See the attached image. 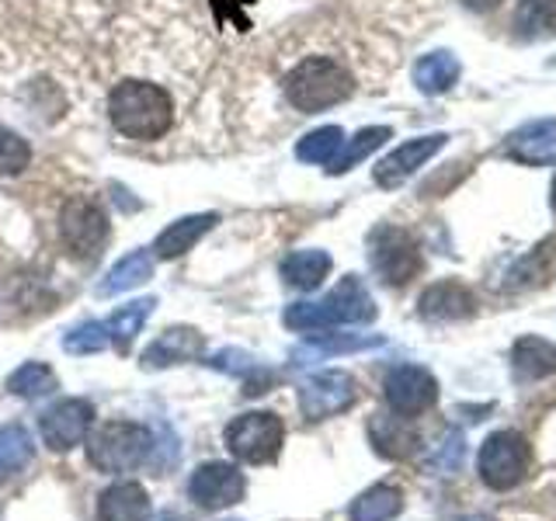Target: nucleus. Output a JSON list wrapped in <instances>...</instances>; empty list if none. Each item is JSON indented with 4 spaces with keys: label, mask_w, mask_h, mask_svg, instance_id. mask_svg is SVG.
Returning <instances> with one entry per match:
<instances>
[{
    "label": "nucleus",
    "mask_w": 556,
    "mask_h": 521,
    "mask_svg": "<svg viewBox=\"0 0 556 521\" xmlns=\"http://www.w3.org/2000/svg\"><path fill=\"white\" fill-rule=\"evenodd\" d=\"M109 118L126 139L153 143V139H161L170 129L174 101L164 87L150 80H122L109 94Z\"/></svg>",
    "instance_id": "1"
},
{
    "label": "nucleus",
    "mask_w": 556,
    "mask_h": 521,
    "mask_svg": "<svg viewBox=\"0 0 556 521\" xmlns=\"http://www.w3.org/2000/svg\"><path fill=\"white\" fill-rule=\"evenodd\" d=\"M286 101L295 112L317 115L334 109V104L348 101L355 94V77L344 63L330 56H306L286 74Z\"/></svg>",
    "instance_id": "2"
},
{
    "label": "nucleus",
    "mask_w": 556,
    "mask_h": 521,
    "mask_svg": "<svg viewBox=\"0 0 556 521\" xmlns=\"http://www.w3.org/2000/svg\"><path fill=\"white\" fill-rule=\"evenodd\" d=\"M376 320V303L362 278L348 275L330 289L320 303H295L286 309V327L303 330V334H317V330L344 327V323H369Z\"/></svg>",
    "instance_id": "3"
},
{
    "label": "nucleus",
    "mask_w": 556,
    "mask_h": 521,
    "mask_svg": "<svg viewBox=\"0 0 556 521\" xmlns=\"http://www.w3.org/2000/svg\"><path fill=\"white\" fill-rule=\"evenodd\" d=\"M153 445V434L143 424L129 421H104L91 439H87V459H91L101 473H126L147 459Z\"/></svg>",
    "instance_id": "4"
},
{
    "label": "nucleus",
    "mask_w": 556,
    "mask_h": 521,
    "mask_svg": "<svg viewBox=\"0 0 556 521\" xmlns=\"http://www.w3.org/2000/svg\"><path fill=\"white\" fill-rule=\"evenodd\" d=\"M60 240L77 260H91L109 240V213L91 195H74L60 208Z\"/></svg>",
    "instance_id": "5"
},
{
    "label": "nucleus",
    "mask_w": 556,
    "mask_h": 521,
    "mask_svg": "<svg viewBox=\"0 0 556 521\" xmlns=\"http://www.w3.org/2000/svg\"><path fill=\"white\" fill-rule=\"evenodd\" d=\"M286 439V428L275 414L257 410V414H243L226 428V448L233 452L240 462L248 466H265L278 456Z\"/></svg>",
    "instance_id": "6"
},
{
    "label": "nucleus",
    "mask_w": 556,
    "mask_h": 521,
    "mask_svg": "<svg viewBox=\"0 0 556 521\" xmlns=\"http://www.w3.org/2000/svg\"><path fill=\"white\" fill-rule=\"evenodd\" d=\"M480 480L494 491H511L529 473V442L518 431H497L480 448Z\"/></svg>",
    "instance_id": "7"
},
{
    "label": "nucleus",
    "mask_w": 556,
    "mask_h": 521,
    "mask_svg": "<svg viewBox=\"0 0 556 521\" xmlns=\"http://www.w3.org/2000/svg\"><path fill=\"white\" fill-rule=\"evenodd\" d=\"M372 268L387 285H407L421 271V247L400 226H379L369 243Z\"/></svg>",
    "instance_id": "8"
},
{
    "label": "nucleus",
    "mask_w": 556,
    "mask_h": 521,
    "mask_svg": "<svg viewBox=\"0 0 556 521\" xmlns=\"http://www.w3.org/2000/svg\"><path fill=\"white\" fill-rule=\"evenodd\" d=\"M382 390H387L390 410L400 417L425 414L439 399V382L421 365H396V369H390L387 382H382Z\"/></svg>",
    "instance_id": "9"
},
{
    "label": "nucleus",
    "mask_w": 556,
    "mask_h": 521,
    "mask_svg": "<svg viewBox=\"0 0 556 521\" xmlns=\"http://www.w3.org/2000/svg\"><path fill=\"white\" fill-rule=\"evenodd\" d=\"M352 404H355V379L341 369L317 372L300 386V410H303V417H309V421L334 417Z\"/></svg>",
    "instance_id": "10"
},
{
    "label": "nucleus",
    "mask_w": 556,
    "mask_h": 521,
    "mask_svg": "<svg viewBox=\"0 0 556 521\" xmlns=\"http://www.w3.org/2000/svg\"><path fill=\"white\" fill-rule=\"evenodd\" d=\"M188 497L199 508H230L243 497V473L230 462H205L191 473Z\"/></svg>",
    "instance_id": "11"
},
{
    "label": "nucleus",
    "mask_w": 556,
    "mask_h": 521,
    "mask_svg": "<svg viewBox=\"0 0 556 521\" xmlns=\"http://www.w3.org/2000/svg\"><path fill=\"white\" fill-rule=\"evenodd\" d=\"M94 424V407L87 399H60L42 414V439L52 452H66L87 439Z\"/></svg>",
    "instance_id": "12"
},
{
    "label": "nucleus",
    "mask_w": 556,
    "mask_h": 521,
    "mask_svg": "<svg viewBox=\"0 0 556 521\" xmlns=\"http://www.w3.org/2000/svg\"><path fill=\"white\" fill-rule=\"evenodd\" d=\"M445 147V136L442 132H431L421 139H407L404 147H396L390 156H382L376 164V185L379 188H400L410 174L421 170L434 153Z\"/></svg>",
    "instance_id": "13"
},
{
    "label": "nucleus",
    "mask_w": 556,
    "mask_h": 521,
    "mask_svg": "<svg viewBox=\"0 0 556 521\" xmlns=\"http://www.w3.org/2000/svg\"><path fill=\"white\" fill-rule=\"evenodd\" d=\"M504 156L515 164L549 167L556 164V118H535L504 139Z\"/></svg>",
    "instance_id": "14"
},
{
    "label": "nucleus",
    "mask_w": 556,
    "mask_h": 521,
    "mask_svg": "<svg viewBox=\"0 0 556 521\" xmlns=\"http://www.w3.org/2000/svg\"><path fill=\"white\" fill-rule=\"evenodd\" d=\"M205 352V338L195 327H170L143 352V369H167V365L191 361Z\"/></svg>",
    "instance_id": "15"
},
{
    "label": "nucleus",
    "mask_w": 556,
    "mask_h": 521,
    "mask_svg": "<svg viewBox=\"0 0 556 521\" xmlns=\"http://www.w3.org/2000/svg\"><path fill=\"white\" fill-rule=\"evenodd\" d=\"M219 223L216 213H195V216H181V219H174L167 230L153 240V254L161 257V260H174V257H181L188 254L195 243L213 230V226Z\"/></svg>",
    "instance_id": "16"
},
{
    "label": "nucleus",
    "mask_w": 556,
    "mask_h": 521,
    "mask_svg": "<svg viewBox=\"0 0 556 521\" xmlns=\"http://www.w3.org/2000/svg\"><path fill=\"white\" fill-rule=\"evenodd\" d=\"M101 521H150V497L139 483H112L98 500Z\"/></svg>",
    "instance_id": "17"
},
{
    "label": "nucleus",
    "mask_w": 556,
    "mask_h": 521,
    "mask_svg": "<svg viewBox=\"0 0 556 521\" xmlns=\"http://www.w3.org/2000/svg\"><path fill=\"white\" fill-rule=\"evenodd\" d=\"M382 338L379 334H309L306 344H300L292 352L295 365H309L330 355H352V352H365V347H379Z\"/></svg>",
    "instance_id": "18"
},
{
    "label": "nucleus",
    "mask_w": 556,
    "mask_h": 521,
    "mask_svg": "<svg viewBox=\"0 0 556 521\" xmlns=\"http://www.w3.org/2000/svg\"><path fill=\"white\" fill-rule=\"evenodd\" d=\"M417 306H421V317L428 320H459L473 313L477 300H473V292L459 282H439L421 295Z\"/></svg>",
    "instance_id": "19"
},
{
    "label": "nucleus",
    "mask_w": 556,
    "mask_h": 521,
    "mask_svg": "<svg viewBox=\"0 0 556 521\" xmlns=\"http://www.w3.org/2000/svg\"><path fill=\"white\" fill-rule=\"evenodd\" d=\"M369 434H372L376 452L387 459H407L417 448V434L407 428V417H400V414H393V417L376 414L369 421Z\"/></svg>",
    "instance_id": "20"
},
{
    "label": "nucleus",
    "mask_w": 556,
    "mask_h": 521,
    "mask_svg": "<svg viewBox=\"0 0 556 521\" xmlns=\"http://www.w3.org/2000/svg\"><path fill=\"white\" fill-rule=\"evenodd\" d=\"M459 60L452 52H428L414 63V84L421 94H445L459 80Z\"/></svg>",
    "instance_id": "21"
},
{
    "label": "nucleus",
    "mask_w": 556,
    "mask_h": 521,
    "mask_svg": "<svg viewBox=\"0 0 556 521\" xmlns=\"http://www.w3.org/2000/svg\"><path fill=\"white\" fill-rule=\"evenodd\" d=\"M334 268L327 251H295L282 260V278L300 292H313Z\"/></svg>",
    "instance_id": "22"
},
{
    "label": "nucleus",
    "mask_w": 556,
    "mask_h": 521,
    "mask_svg": "<svg viewBox=\"0 0 556 521\" xmlns=\"http://www.w3.org/2000/svg\"><path fill=\"white\" fill-rule=\"evenodd\" d=\"M511 365L518 379H546L556 372V344L546 338H521L511 352Z\"/></svg>",
    "instance_id": "23"
},
{
    "label": "nucleus",
    "mask_w": 556,
    "mask_h": 521,
    "mask_svg": "<svg viewBox=\"0 0 556 521\" xmlns=\"http://www.w3.org/2000/svg\"><path fill=\"white\" fill-rule=\"evenodd\" d=\"M153 278V254L150 251H132L118 260V265L104 275V282L98 285L101 295H118V292H129L136 285H143Z\"/></svg>",
    "instance_id": "24"
},
{
    "label": "nucleus",
    "mask_w": 556,
    "mask_h": 521,
    "mask_svg": "<svg viewBox=\"0 0 556 521\" xmlns=\"http://www.w3.org/2000/svg\"><path fill=\"white\" fill-rule=\"evenodd\" d=\"M518 39H553L556 35V0H521L515 8Z\"/></svg>",
    "instance_id": "25"
},
{
    "label": "nucleus",
    "mask_w": 556,
    "mask_h": 521,
    "mask_svg": "<svg viewBox=\"0 0 556 521\" xmlns=\"http://www.w3.org/2000/svg\"><path fill=\"white\" fill-rule=\"evenodd\" d=\"M153 306H156V300H136V303L112 313L109 323H104V330H109V341L118 347V352H129V344L136 341L139 330H143Z\"/></svg>",
    "instance_id": "26"
},
{
    "label": "nucleus",
    "mask_w": 556,
    "mask_h": 521,
    "mask_svg": "<svg viewBox=\"0 0 556 521\" xmlns=\"http://www.w3.org/2000/svg\"><path fill=\"white\" fill-rule=\"evenodd\" d=\"M400 508H404L400 491H393V486H372V491H365L352 504L348 518L352 521H393L400 514Z\"/></svg>",
    "instance_id": "27"
},
{
    "label": "nucleus",
    "mask_w": 556,
    "mask_h": 521,
    "mask_svg": "<svg viewBox=\"0 0 556 521\" xmlns=\"http://www.w3.org/2000/svg\"><path fill=\"white\" fill-rule=\"evenodd\" d=\"M390 136H393V132H390L387 126H369V129L355 132V136H352V143H344V147L338 150L334 161L327 164V170H330V174H348L355 164H362L372 150H379L382 143H387Z\"/></svg>",
    "instance_id": "28"
},
{
    "label": "nucleus",
    "mask_w": 556,
    "mask_h": 521,
    "mask_svg": "<svg viewBox=\"0 0 556 521\" xmlns=\"http://www.w3.org/2000/svg\"><path fill=\"white\" fill-rule=\"evenodd\" d=\"M35 456L31 434L22 424H4L0 428V480L25 469Z\"/></svg>",
    "instance_id": "29"
},
{
    "label": "nucleus",
    "mask_w": 556,
    "mask_h": 521,
    "mask_svg": "<svg viewBox=\"0 0 556 521\" xmlns=\"http://www.w3.org/2000/svg\"><path fill=\"white\" fill-rule=\"evenodd\" d=\"M556 275V240H543L535 251H529L511 271L515 285H543Z\"/></svg>",
    "instance_id": "30"
},
{
    "label": "nucleus",
    "mask_w": 556,
    "mask_h": 521,
    "mask_svg": "<svg viewBox=\"0 0 556 521\" xmlns=\"http://www.w3.org/2000/svg\"><path fill=\"white\" fill-rule=\"evenodd\" d=\"M341 147H344V132L338 126H324L295 143V156H300L303 164H330Z\"/></svg>",
    "instance_id": "31"
},
{
    "label": "nucleus",
    "mask_w": 556,
    "mask_h": 521,
    "mask_svg": "<svg viewBox=\"0 0 556 521\" xmlns=\"http://www.w3.org/2000/svg\"><path fill=\"white\" fill-rule=\"evenodd\" d=\"M8 390H11L14 396L35 399V396H46V393L56 390V379H52V372L46 369L42 361H28V365H22L17 372H11Z\"/></svg>",
    "instance_id": "32"
},
{
    "label": "nucleus",
    "mask_w": 556,
    "mask_h": 521,
    "mask_svg": "<svg viewBox=\"0 0 556 521\" xmlns=\"http://www.w3.org/2000/svg\"><path fill=\"white\" fill-rule=\"evenodd\" d=\"M109 344H112L109 330H104V323H94V320L80 323L77 330H70V334L63 338V347H66L70 355H98Z\"/></svg>",
    "instance_id": "33"
},
{
    "label": "nucleus",
    "mask_w": 556,
    "mask_h": 521,
    "mask_svg": "<svg viewBox=\"0 0 556 521\" xmlns=\"http://www.w3.org/2000/svg\"><path fill=\"white\" fill-rule=\"evenodd\" d=\"M28 161H31L28 139L0 129V174H22L28 167Z\"/></svg>",
    "instance_id": "34"
},
{
    "label": "nucleus",
    "mask_w": 556,
    "mask_h": 521,
    "mask_svg": "<svg viewBox=\"0 0 556 521\" xmlns=\"http://www.w3.org/2000/svg\"><path fill=\"white\" fill-rule=\"evenodd\" d=\"M205 365H213V369L230 372V376H251V372H257L254 358H251L248 352H237V347H226V352L213 355Z\"/></svg>",
    "instance_id": "35"
},
{
    "label": "nucleus",
    "mask_w": 556,
    "mask_h": 521,
    "mask_svg": "<svg viewBox=\"0 0 556 521\" xmlns=\"http://www.w3.org/2000/svg\"><path fill=\"white\" fill-rule=\"evenodd\" d=\"M463 434L459 431H448V442H442L439 448H434L431 456V469H456L459 459H463Z\"/></svg>",
    "instance_id": "36"
},
{
    "label": "nucleus",
    "mask_w": 556,
    "mask_h": 521,
    "mask_svg": "<svg viewBox=\"0 0 556 521\" xmlns=\"http://www.w3.org/2000/svg\"><path fill=\"white\" fill-rule=\"evenodd\" d=\"M459 4L469 8V11H477V14H491V11L501 8V0H459Z\"/></svg>",
    "instance_id": "37"
},
{
    "label": "nucleus",
    "mask_w": 556,
    "mask_h": 521,
    "mask_svg": "<svg viewBox=\"0 0 556 521\" xmlns=\"http://www.w3.org/2000/svg\"><path fill=\"white\" fill-rule=\"evenodd\" d=\"M553 213H556V178H553Z\"/></svg>",
    "instance_id": "38"
},
{
    "label": "nucleus",
    "mask_w": 556,
    "mask_h": 521,
    "mask_svg": "<svg viewBox=\"0 0 556 521\" xmlns=\"http://www.w3.org/2000/svg\"><path fill=\"white\" fill-rule=\"evenodd\" d=\"M477 521H483V518H477Z\"/></svg>",
    "instance_id": "39"
}]
</instances>
